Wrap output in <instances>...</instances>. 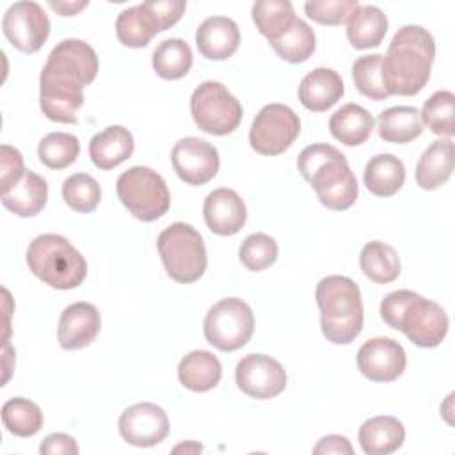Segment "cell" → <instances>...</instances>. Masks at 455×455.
Listing matches in <instances>:
<instances>
[{"label": "cell", "instance_id": "d590c367", "mask_svg": "<svg viewBox=\"0 0 455 455\" xmlns=\"http://www.w3.org/2000/svg\"><path fill=\"white\" fill-rule=\"evenodd\" d=\"M455 96L451 91H437L425 103L419 112V117L427 124V128L439 135L451 139L455 133Z\"/></svg>", "mask_w": 455, "mask_h": 455}, {"label": "cell", "instance_id": "9c48e42d", "mask_svg": "<svg viewBox=\"0 0 455 455\" xmlns=\"http://www.w3.org/2000/svg\"><path fill=\"white\" fill-rule=\"evenodd\" d=\"M190 114L199 130L222 137L238 128L243 110L224 84L206 80L192 92Z\"/></svg>", "mask_w": 455, "mask_h": 455}, {"label": "cell", "instance_id": "52a82bcc", "mask_svg": "<svg viewBox=\"0 0 455 455\" xmlns=\"http://www.w3.org/2000/svg\"><path fill=\"white\" fill-rule=\"evenodd\" d=\"M164 268L176 283H194L203 277L208 258L203 236L185 222L169 224L156 238Z\"/></svg>", "mask_w": 455, "mask_h": 455}, {"label": "cell", "instance_id": "7dc6e473", "mask_svg": "<svg viewBox=\"0 0 455 455\" xmlns=\"http://www.w3.org/2000/svg\"><path fill=\"white\" fill-rule=\"evenodd\" d=\"M174 451L178 453V451H203V446L201 444H197V443H194V441H188V443H183V444H180V446H176L174 448Z\"/></svg>", "mask_w": 455, "mask_h": 455}, {"label": "cell", "instance_id": "d4e9b609", "mask_svg": "<svg viewBox=\"0 0 455 455\" xmlns=\"http://www.w3.org/2000/svg\"><path fill=\"white\" fill-rule=\"evenodd\" d=\"M222 377L220 361L208 350H192L178 364V379L183 387L204 393L213 389Z\"/></svg>", "mask_w": 455, "mask_h": 455}, {"label": "cell", "instance_id": "cb8c5ba5", "mask_svg": "<svg viewBox=\"0 0 455 455\" xmlns=\"http://www.w3.org/2000/svg\"><path fill=\"white\" fill-rule=\"evenodd\" d=\"M48 201L46 180L34 171H25L23 176L2 194V204L18 217H36Z\"/></svg>", "mask_w": 455, "mask_h": 455}, {"label": "cell", "instance_id": "ee69618b", "mask_svg": "<svg viewBox=\"0 0 455 455\" xmlns=\"http://www.w3.org/2000/svg\"><path fill=\"white\" fill-rule=\"evenodd\" d=\"M39 451L43 455H76L78 453V444L76 441L62 432L50 434L43 439Z\"/></svg>", "mask_w": 455, "mask_h": 455}, {"label": "cell", "instance_id": "d6986e66", "mask_svg": "<svg viewBox=\"0 0 455 455\" xmlns=\"http://www.w3.org/2000/svg\"><path fill=\"white\" fill-rule=\"evenodd\" d=\"M196 44L208 60H226L238 50V25L228 16H210L197 27Z\"/></svg>", "mask_w": 455, "mask_h": 455}, {"label": "cell", "instance_id": "f546056e", "mask_svg": "<svg viewBox=\"0 0 455 455\" xmlns=\"http://www.w3.org/2000/svg\"><path fill=\"white\" fill-rule=\"evenodd\" d=\"M359 265L363 274L377 284L393 283L400 275L402 268L396 251L380 240L368 242L361 249Z\"/></svg>", "mask_w": 455, "mask_h": 455}, {"label": "cell", "instance_id": "44dd1931", "mask_svg": "<svg viewBox=\"0 0 455 455\" xmlns=\"http://www.w3.org/2000/svg\"><path fill=\"white\" fill-rule=\"evenodd\" d=\"M135 142L128 128L114 124L98 132L89 142V156L101 171H110L128 160L133 153Z\"/></svg>", "mask_w": 455, "mask_h": 455}, {"label": "cell", "instance_id": "f35d334b", "mask_svg": "<svg viewBox=\"0 0 455 455\" xmlns=\"http://www.w3.org/2000/svg\"><path fill=\"white\" fill-rule=\"evenodd\" d=\"M277 242L272 236L265 233H252L242 242L238 256L247 270L261 272L274 265V261L277 259Z\"/></svg>", "mask_w": 455, "mask_h": 455}, {"label": "cell", "instance_id": "3957f363", "mask_svg": "<svg viewBox=\"0 0 455 455\" xmlns=\"http://www.w3.org/2000/svg\"><path fill=\"white\" fill-rule=\"evenodd\" d=\"M380 318L423 348L441 345L450 325L446 311L437 302L411 290L387 293L380 302Z\"/></svg>", "mask_w": 455, "mask_h": 455}, {"label": "cell", "instance_id": "7c38bea8", "mask_svg": "<svg viewBox=\"0 0 455 455\" xmlns=\"http://www.w3.org/2000/svg\"><path fill=\"white\" fill-rule=\"evenodd\" d=\"M2 30L16 50L34 53L50 36V20L37 2L21 0L5 11Z\"/></svg>", "mask_w": 455, "mask_h": 455}, {"label": "cell", "instance_id": "e575fe53", "mask_svg": "<svg viewBox=\"0 0 455 455\" xmlns=\"http://www.w3.org/2000/svg\"><path fill=\"white\" fill-rule=\"evenodd\" d=\"M80 142L75 135L66 132H52L39 140L37 156L48 169H66L76 162Z\"/></svg>", "mask_w": 455, "mask_h": 455}, {"label": "cell", "instance_id": "5bb4252c", "mask_svg": "<svg viewBox=\"0 0 455 455\" xmlns=\"http://www.w3.org/2000/svg\"><path fill=\"white\" fill-rule=\"evenodd\" d=\"M171 162L178 178L194 187L212 181L220 165L217 148L199 137L180 139L172 148Z\"/></svg>", "mask_w": 455, "mask_h": 455}, {"label": "cell", "instance_id": "9a60e30c", "mask_svg": "<svg viewBox=\"0 0 455 455\" xmlns=\"http://www.w3.org/2000/svg\"><path fill=\"white\" fill-rule=\"evenodd\" d=\"M121 437L139 448H148L162 443L169 434V418L165 411L153 402L133 403L119 416Z\"/></svg>", "mask_w": 455, "mask_h": 455}, {"label": "cell", "instance_id": "d6a6232c", "mask_svg": "<svg viewBox=\"0 0 455 455\" xmlns=\"http://www.w3.org/2000/svg\"><path fill=\"white\" fill-rule=\"evenodd\" d=\"M43 412L28 398L14 396L2 405V423L7 432L18 437H32L43 427Z\"/></svg>", "mask_w": 455, "mask_h": 455}, {"label": "cell", "instance_id": "836d02e7", "mask_svg": "<svg viewBox=\"0 0 455 455\" xmlns=\"http://www.w3.org/2000/svg\"><path fill=\"white\" fill-rule=\"evenodd\" d=\"M295 18L293 5L288 0H259L252 4V21L268 43L279 37Z\"/></svg>", "mask_w": 455, "mask_h": 455}, {"label": "cell", "instance_id": "1f68e13d", "mask_svg": "<svg viewBox=\"0 0 455 455\" xmlns=\"http://www.w3.org/2000/svg\"><path fill=\"white\" fill-rule=\"evenodd\" d=\"M270 46L283 60L299 64L313 55L316 48V37L313 28L304 20L295 18L293 23L279 37L270 41Z\"/></svg>", "mask_w": 455, "mask_h": 455}, {"label": "cell", "instance_id": "8992f818", "mask_svg": "<svg viewBox=\"0 0 455 455\" xmlns=\"http://www.w3.org/2000/svg\"><path fill=\"white\" fill-rule=\"evenodd\" d=\"M96 73L98 55L92 46L82 39H64L50 52L39 75V89L84 94Z\"/></svg>", "mask_w": 455, "mask_h": 455}, {"label": "cell", "instance_id": "7402d4cb", "mask_svg": "<svg viewBox=\"0 0 455 455\" xmlns=\"http://www.w3.org/2000/svg\"><path fill=\"white\" fill-rule=\"evenodd\" d=\"M357 439L364 453L389 455L402 448L405 428L395 416H373L361 425Z\"/></svg>", "mask_w": 455, "mask_h": 455}, {"label": "cell", "instance_id": "8d00e7d4", "mask_svg": "<svg viewBox=\"0 0 455 455\" xmlns=\"http://www.w3.org/2000/svg\"><path fill=\"white\" fill-rule=\"evenodd\" d=\"M352 78L355 89L370 100L382 101L391 96L382 78V53H370L355 59L352 64Z\"/></svg>", "mask_w": 455, "mask_h": 455}, {"label": "cell", "instance_id": "484cf974", "mask_svg": "<svg viewBox=\"0 0 455 455\" xmlns=\"http://www.w3.org/2000/svg\"><path fill=\"white\" fill-rule=\"evenodd\" d=\"M363 181L373 196L391 197L405 181V165L391 153L375 155L364 165Z\"/></svg>", "mask_w": 455, "mask_h": 455}, {"label": "cell", "instance_id": "83f0119b", "mask_svg": "<svg viewBox=\"0 0 455 455\" xmlns=\"http://www.w3.org/2000/svg\"><path fill=\"white\" fill-rule=\"evenodd\" d=\"M387 32V18L375 5H361L347 20V37L355 50L375 48Z\"/></svg>", "mask_w": 455, "mask_h": 455}, {"label": "cell", "instance_id": "bcb514c9", "mask_svg": "<svg viewBox=\"0 0 455 455\" xmlns=\"http://www.w3.org/2000/svg\"><path fill=\"white\" fill-rule=\"evenodd\" d=\"M48 5L60 16H75L78 14L82 9H85L89 5L87 0H78V2H55V0H48Z\"/></svg>", "mask_w": 455, "mask_h": 455}, {"label": "cell", "instance_id": "7bdbcfd3", "mask_svg": "<svg viewBox=\"0 0 455 455\" xmlns=\"http://www.w3.org/2000/svg\"><path fill=\"white\" fill-rule=\"evenodd\" d=\"M0 160H2V174H0V181H2V194H5L27 171L23 165V156L21 153L9 146V144H2L0 148Z\"/></svg>", "mask_w": 455, "mask_h": 455}, {"label": "cell", "instance_id": "5b68a950", "mask_svg": "<svg viewBox=\"0 0 455 455\" xmlns=\"http://www.w3.org/2000/svg\"><path fill=\"white\" fill-rule=\"evenodd\" d=\"M27 265L37 279L57 290H73L87 275L85 258L55 233L39 235L28 243Z\"/></svg>", "mask_w": 455, "mask_h": 455}, {"label": "cell", "instance_id": "8fae6325", "mask_svg": "<svg viewBox=\"0 0 455 455\" xmlns=\"http://www.w3.org/2000/svg\"><path fill=\"white\" fill-rule=\"evenodd\" d=\"M300 133L299 116L283 103L265 105L254 117L249 130L251 148L267 156L284 153Z\"/></svg>", "mask_w": 455, "mask_h": 455}, {"label": "cell", "instance_id": "30bf717a", "mask_svg": "<svg viewBox=\"0 0 455 455\" xmlns=\"http://www.w3.org/2000/svg\"><path fill=\"white\" fill-rule=\"evenodd\" d=\"M204 338L222 352H233L247 345L254 331V313L251 306L238 299L228 297L213 304L203 323Z\"/></svg>", "mask_w": 455, "mask_h": 455}, {"label": "cell", "instance_id": "f6af8a7d", "mask_svg": "<svg viewBox=\"0 0 455 455\" xmlns=\"http://www.w3.org/2000/svg\"><path fill=\"white\" fill-rule=\"evenodd\" d=\"M315 455H352L354 448L350 444V441L345 435H338V434H331L322 437L315 448H313Z\"/></svg>", "mask_w": 455, "mask_h": 455}, {"label": "cell", "instance_id": "4316f807", "mask_svg": "<svg viewBox=\"0 0 455 455\" xmlns=\"http://www.w3.org/2000/svg\"><path fill=\"white\" fill-rule=\"evenodd\" d=\"M373 116L357 103H347L329 119L331 135L345 146H359L373 132Z\"/></svg>", "mask_w": 455, "mask_h": 455}, {"label": "cell", "instance_id": "277c9868", "mask_svg": "<svg viewBox=\"0 0 455 455\" xmlns=\"http://www.w3.org/2000/svg\"><path fill=\"white\" fill-rule=\"evenodd\" d=\"M320 327L334 345L352 343L363 331V300L359 286L347 275H327L316 284Z\"/></svg>", "mask_w": 455, "mask_h": 455}, {"label": "cell", "instance_id": "6da1fadb", "mask_svg": "<svg viewBox=\"0 0 455 455\" xmlns=\"http://www.w3.org/2000/svg\"><path fill=\"white\" fill-rule=\"evenodd\" d=\"M435 57L432 34L419 25H405L393 36L382 55V78L389 94L414 96L430 78Z\"/></svg>", "mask_w": 455, "mask_h": 455}, {"label": "cell", "instance_id": "60d3db41", "mask_svg": "<svg viewBox=\"0 0 455 455\" xmlns=\"http://www.w3.org/2000/svg\"><path fill=\"white\" fill-rule=\"evenodd\" d=\"M139 5H140L142 18L148 23V27L153 30V34H158L176 25L187 7L183 0H156V2H144Z\"/></svg>", "mask_w": 455, "mask_h": 455}, {"label": "cell", "instance_id": "74e56055", "mask_svg": "<svg viewBox=\"0 0 455 455\" xmlns=\"http://www.w3.org/2000/svg\"><path fill=\"white\" fill-rule=\"evenodd\" d=\"M62 199L71 210L78 213H91L101 201L100 183L85 172L71 174L62 183Z\"/></svg>", "mask_w": 455, "mask_h": 455}, {"label": "cell", "instance_id": "ba28073f", "mask_svg": "<svg viewBox=\"0 0 455 455\" xmlns=\"http://www.w3.org/2000/svg\"><path fill=\"white\" fill-rule=\"evenodd\" d=\"M117 197L124 208L142 222L164 217L171 206V194L165 180L146 165H133L116 183Z\"/></svg>", "mask_w": 455, "mask_h": 455}, {"label": "cell", "instance_id": "4fadbf2b", "mask_svg": "<svg viewBox=\"0 0 455 455\" xmlns=\"http://www.w3.org/2000/svg\"><path fill=\"white\" fill-rule=\"evenodd\" d=\"M235 380L242 393L256 400L277 396L286 387L283 364L265 354H247L235 368Z\"/></svg>", "mask_w": 455, "mask_h": 455}, {"label": "cell", "instance_id": "e0dca14e", "mask_svg": "<svg viewBox=\"0 0 455 455\" xmlns=\"http://www.w3.org/2000/svg\"><path fill=\"white\" fill-rule=\"evenodd\" d=\"M203 215L212 233L219 236H231L243 228L247 220V208L238 192L220 187L206 196Z\"/></svg>", "mask_w": 455, "mask_h": 455}, {"label": "cell", "instance_id": "ffe728a7", "mask_svg": "<svg viewBox=\"0 0 455 455\" xmlns=\"http://www.w3.org/2000/svg\"><path fill=\"white\" fill-rule=\"evenodd\" d=\"M343 92V80L331 68H316L299 84V100L311 112H325L341 100Z\"/></svg>", "mask_w": 455, "mask_h": 455}, {"label": "cell", "instance_id": "603a6c76", "mask_svg": "<svg viewBox=\"0 0 455 455\" xmlns=\"http://www.w3.org/2000/svg\"><path fill=\"white\" fill-rule=\"evenodd\" d=\"M453 172V142L451 139L434 140L416 164V183L423 190H435L444 185Z\"/></svg>", "mask_w": 455, "mask_h": 455}, {"label": "cell", "instance_id": "7a4b0ae2", "mask_svg": "<svg viewBox=\"0 0 455 455\" xmlns=\"http://www.w3.org/2000/svg\"><path fill=\"white\" fill-rule=\"evenodd\" d=\"M297 167L325 208L343 212L355 203L357 180L338 148L331 144L306 146L297 158Z\"/></svg>", "mask_w": 455, "mask_h": 455}, {"label": "cell", "instance_id": "b9f144b4", "mask_svg": "<svg viewBox=\"0 0 455 455\" xmlns=\"http://www.w3.org/2000/svg\"><path fill=\"white\" fill-rule=\"evenodd\" d=\"M357 7V0H311L304 4L307 18L320 25H341Z\"/></svg>", "mask_w": 455, "mask_h": 455}, {"label": "cell", "instance_id": "f1b7e54d", "mask_svg": "<svg viewBox=\"0 0 455 455\" xmlns=\"http://www.w3.org/2000/svg\"><path fill=\"white\" fill-rule=\"evenodd\" d=\"M379 137L386 142L405 144L418 139L423 132L419 110L409 105L389 107L377 117Z\"/></svg>", "mask_w": 455, "mask_h": 455}, {"label": "cell", "instance_id": "2e32d148", "mask_svg": "<svg viewBox=\"0 0 455 455\" xmlns=\"http://www.w3.org/2000/svg\"><path fill=\"white\" fill-rule=\"evenodd\" d=\"M407 355L403 347L386 336H377L364 341L357 352L359 371L373 382H393L403 371Z\"/></svg>", "mask_w": 455, "mask_h": 455}, {"label": "cell", "instance_id": "4dcf8cb0", "mask_svg": "<svg viewBox=\"0 0 455 455\" xmlns=\"http://www.w3.org/2000/svg\"><path fill=\"white\" fill-rule=\"evenodd\" d=\"M155 73L164 80H180L192 68V50L187 41L180 37L164 39L151 57Z\"/></svg>", "mask_w": 455, "mask_h": 455}, {"label": "cell", "instance_id": "ab89813d", "mask_svg": "<svg viewBox=\"0 0 455 455\" xmlns=\"http://www.w3.org/2000/svg\"><path fill=\"white\" fill-rule=\"evenodd\" d=\"M116 34L121 44L128 48H144L149 44L155 36L153 30L142 18L140 5H133L124 9L116 20Z\"/></svg>", "mask_w": 455, "mask_h": 455}, {"label": "cell", "instance_id": "ac0fdd59", "mask_svg": "<svg viewBox=\"0 0 455 455\" xmlns=\"http://www.w3.org/2000/svg\"><path fill=\"white\" fill-rule=\"evenodd\" d=\"M101 329V316L94 304L75 302L69 304L60 318L57 338L64 350H78L89 347Z\"/></svg>", "mask_w": 455, "mask_h": 455}]
</instances>
